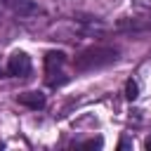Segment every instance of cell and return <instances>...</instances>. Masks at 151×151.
I'll list each match as a JSON object with an SVG mask.
<instances>
[{
    "mask_svg": "<svg viewBox=\"0 0 151 151\" xmlns=\"http://www.w3.org/2000/svg\"><path fill=\"white\" fill-rule=\"evenodd\" d=\"M125 97H127L130 101H134V99L139 97V85H137V80L130 78V80L125 83Z\"/></svg>",
    "mask_w": 151,
    "mask_h": 151,
    "instance_id": "8992f818",
    "label": "cell"
},
{
    "mask_svg": "<svg viewBox=\"0 0 151 151\" xmlns=\"http://www.w3.org/2000/svg\"><path fill=\"white\" fill-rule=\"evenodd\" d=\"M144 146H146V149H151V137H149V139L144 142Z\"/></svg>",
    "mask_w": 151,
    "mask_h": 151,
    "instance_id": "ba28073f",
    "label": "cell"
},
{
    "mask_svg": "<svg viewBox=\"0 0 151 151\" xmlns=\"http://www.w3.org/2000/svg\"><path fill=\"white\" fill-rule=\"evenodd\" d=\"M83 146H90V149L94 146V149H99V146H101V139H87V142H83Z\"/></svg>",
    "mask_w": 151,
    "mask_h": 151,
    "instance_id": "52a82bcc",
    "label": "cell"
},
{
    "mask_svg": "<svg viewBox=\"0 0 151 151\" xmlns=\"http://www.w3.org/2000/svg\"><path fill=\"white\" fill-rule=\"evenodd\" d=\"M7 73L14 78H26L31 73V59L26 52H14L7 61Z\"/></svg>",
    "mask_w": 151,
    "mask_h": 151,
    "instance_id": "7a4b0ae2",
    "label": "cell"
},
{
    "mask_svg": "<svg viewBox=\"0 0 151 151\" xmlns=\"http://www.w3.org/2000/svg\"><path fill=\"white\" fill-rule=\"evenodd\" d=\"M17 101H19L21 106H26V109H33V111H40V109H45V104H47L45 94L38 92V90H33V92H21V94L17 97Z\"/></svg>",
    "mask_w": 151,
    "mask_h": 151,
    "instance_id": "3957f363",
    "label": "cell"
},
{
    "mask_svg": "<svg viewBox=\"0 0 151 151\" xmlns=\"http://www.w3.org/2000/svg\"><path fill=\"white\" fill-rule=\"evenodd\" d=\"M14 12L21 14V17H35V14H40L42 9H40L35 2H31V0H17V2H14Z\"/></svg>",
    "mask_w": 151,
    "mask_h": 151,
    "instance_id": "5b68a950",
    "label": "cell"
},
{
    "mask_svg": "<svg viewBox=\"0 0 151 151\" xmlns=\"http://www.w3.org/2000/svg\"><path fill=\"white\" fill-rule=\"evenodd\" d=\"M120 57V52L116 47H106V45H97V47H90V50H83L76 59H73V66L76 71H94V68H104L109 64H116Z\"/></svg>",
    "mask_w": 151,
    "mask_h": 151,
    "instance_id": "6da1fadb",
    "label": "cell"
},
{
    "mask_svg": "<svg viewBox=\"0 0 151 151\" xmlns=\"http://www.w3.org/2000/svg\"><path fill=\"white\" fill-rule=\"evenodd\" d=\"M64 64H66V54H64V52L52 50V52L45 54V73H54V71H59Z\"/></svg>",
    "mask_w": 151,
    "mask_h": 151,
    "instance_id": "277c9868",
    "label": "cell"
}]
</instances>
